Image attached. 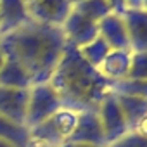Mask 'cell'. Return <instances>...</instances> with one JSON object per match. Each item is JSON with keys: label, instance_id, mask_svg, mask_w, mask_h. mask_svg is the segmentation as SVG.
I'll return each instance as SVG.
<instances>
[{"label": "cell", "instance_id": "obj_2", "mask_svg": "<svg viewBox=\"0 0 147 147\" xmlns=\"http://www.w3.org/2000/svg\"><path fill=\"white\" fill-rule=\"evenodd\" d=\"M49 83L55 90L61 106L75 113L97 111L100 102L111 94V82L97 67L90 66L73 45H66Z\"/></svg>", "mask_w": 147, "mask_h": 147}, {"label": "cell", "instance_id": "obj_1", "mask_svg": "<svg viewBox=\"0 0 147 147\" xmlns=\"http://www.w3.org/2000/svg\"><path fill=\"white\" fill-rule=\"evenodd\" d=\"M66 38L61 26L28 21L21 28L0 36V49L7 61L18 62L33 85L47 83L62 59Z\"/></svg>", "mask_w": 147, "mask_h": 147}, {"label": "cell", "instance_id": "obj_25", "mask_svg": "<svg viewBox=\"0 0 147 147\" xmlns=\"http://www.w3.org/2000/svg\"><path fill=\"white\" fill-rule=\"evenodd\" d=\"M5 55H4V52H2V49H0V69H2L4 67V64H5Z\"/></svg>", "mask_w": 147, "mask_h": 147}, {"label": "cell", "instance_id": "obj_10", "mask_svg": "<svg viewBox=\"0 0 147 147\" xmlns=\"http://www.w3.org/2000/svg\"><path fill=\"white\" fill-rule=\"evenodd\" d=\"M99 36L111 47V50H130L125 19L119 14L111 12L99 23Z\"/></svg>", "mask_w": 147, "mask_h": 147}, {"label": "cell", "instance_id": "obj_7", "mask_svg": "<svg viewBox=\"0 0 147 147\" xmlns=\"http://www.w3.org/2000/svg\"><path fill=\"white\" fill-rule=\"evenodd\" d=\"M61 30L64 33L66 43L76 47V49L90 43L94 38L99 36V24L87 19L85 16H82L75 9H71L69 16L61 24Z\"/></svg>", "mask_w": 147, "mask_h": 147}, {"label": "cell", "instance_id": "obj_11", "mask_svg": "<svg viewBox=\"0 0 147 147\" xmlns=\"http://www.w3.org/2000/svg\"><path fill=\"white\" fill-rule=\"evenodd\" d=\"M130 50L131 52H145L147 50V11H126L123 14Z\"/></svg>", "mask_w": 147, "mask_h": 147}, {"label": "cell", "instance_id": "obj_4", "mask_svg": "<svg viewBox=\"0 0 147 147\" xmlns=\"http://www.w3.org/2000/svg\"><path fill=\"white\" fill-rule=\"evenodd\" d=\"M61 100L55 94V90L50 87V83H38L30 88L28 97V107H26V121L24 125L28 128H33L40 125L42 121L49 119L54 113L61 109Z\"/></svg>", "mask_w": 147, "mask_h": 147}, {"label": "cell", "instance_id": "obj_28", "mask_svg": "<svg viewBox=\"0 0 147 147\" xmlns=\"http://www.w3.org/2000/svg\"><path fill=\"white\" fill-rule=\"evenodd\" d=\"M142 9L147 11V0H144V2H142Z\"/></svg>", "mask_w": 147, "mask_h": 147}, {"label": "cell", "instance_id": "obj_6", "mask_svg": "<svg viewBox=\"0 0 147 147\" xmlns=\"http://www.w3.org/2000/svg\"><path fill=\"white\" fill-rule=\"evenodd\" d=\"M24 5L33 21L50 26H61L73 9L69 0H24Z\"/></svg>", "mask_w": 147, "mask_h": 147}, {"label": "cell", "instance_id": "obj_16", "mask_svg": "<svg viewBox=\"0 0 147 147\" xmlns=\"http://www.w3.org/2000/svg\"><path fill=\"white\" fill-rule=\"evenodd\" d=\"M0 138L12 144L14 147H26L30 140V128L0 116Z\"/></svg>", "mask_w": 147, "mask_h": 147}, {"label": "cell", "instance_id": "obj_14", "mask_svg": "<svg viewBox=\"0 0 147 147\" xmlns=\"http://www.w3.org/2000/svg\"><path fill=\"white\" fill-rule=\"evenodd\" d=\"M116 100L123 111V116L130 130H133L138 125V121L144 116H147V99L135 95H116Z\"/></svg>", "mask_w": 147, "mask_h": 147}, {"label": "cell", "instance_id": "obj_8", "mask_svg": "<svg viewBox=\"0 0 147 147\" xmlns=\"http://www.w3.org/2000/svg\"><path fill=\"white\" fill-rule=\"evenodd\" d=\"M73 144H88V145H97V147H107L104 130L99 119L97 111H85L78 113V121L76 128L71 133L69 140Z\"/></svg>", "mask_w": 147, "mask_h": 147}, {"label": "cell", "instance_id": "obj_26", "mask_svg": "<svg viewBox=\"0 0 147 147\" xmlns=\"http://www.w3.org/2000/svg\"><path fill=\"white\" fill-rule=\"evenodd\" d=\"M0 147H14L12 144H9V142H5V140H2L0 138Z\"/></svg>", "mask_w": 147, "mask_h": 147}, {"label": "cell", "instance_id": "obj_23", "mask_svg": "<svg viewBox=\"0 0 147 147\" xmlns=\"http://www.w3.org/2000/svg\"><path fill=\"white\" fill-rule=\"evenodd\" d=\"M142 2H144V0H125L126 11H137V9H142Z\"/></svg>", "mask_w": 147, "mask_h": 147}, {"label": "cell", "instance_id": "obj_18", "mask_svg": "<svg viewBox=\"0 0 147 147\" xmlns=\"http://www.w3.org/2000/svg\"><path fill=\"white\" fill-rule=\"evenodd\" d=\"M76 12H80L82 16H85L87 19L94 21V23H100L106 16L111 14V7L107 5L106 0H83V2L73 5Z\"/></svg>", "mask_w": 147, "mask_h": 147}, {"label": "cell", "instance_id": "obj_9", "mask_svg": "<svg viewBox=\"0 0 147 147\" xmlns=\"http://www.w3.org/2000/svg\"><path fill=\"white\" fill-rule=\"evenodd\" d=\"M28 97H30V88H5V87H0V116H4V118L11 119L14 123L24 125Z\"/></svg>", "mask_w": 147, "mask_h": 147}, {"label": "cell", "instance_id": "obj_13", "mask_svg": "<svg viewBox=\"0 0 147 147\" xmlns=\"http://www.w3.org/2000/svg\"><path fill=\"white\" fill-rule=\"evenodd\" d=\"M130 64H131V50H111L99 66V73L111 83L121 82L128 78Z\"/></svg>", "mask_w": 147, "mask_h": 147}, {"label": "cell", "instance_id": "obj_5", "mask_svg": "<svg viewBox=\"0 0 147 147\" xmlns=\"http://www.w3.org/2000/svg\"><path fill=\"white\" fill-rule=\"evenodd\" d=\"M97 114H99L107 145L116 142L118 138H121L125 133L130 131V128L126 125V119L123 116V111H121L114 94H109L100 102V106L97 107Z\"/></svg>", "mask_w": 147, "mask_h": 147}, {"label": "cell", "instance_id": "obj_21", "mask_svg": "<svg viewBox=\"0 0 147 147\" xmlns=\"http://www.w3.org/2000/svg\"><path fill=\"white\" fill-rule=\"evenodd\" d=\"M107 147H147V137L130 130L128 133H125L121 138L109 144Z\"/></svg>", "mask_w": 147, "mask_h": 147}, {"label": "cell", "instance_id": "obj_12", "mask_svg": "<svg viewBox=\"0 0 147 147\" xmlns=\"http://www.w3.org/2000/svg\"><path fill=\"white\" fill-rule=\"evenodd\" d=\"M31 21L24 0H0V36Z\"/></svg>", "mask_w": 147, "mask_h": 147}, {"label": "cell", "instance_id": "obj_3", "mask_svg": "<svg viewBox=\"0 0 147 147\" xmlns=\"http://www.w3.org/2000/svg\"><path fill=\"white\" fill-rule=\"evenodd\" d=\"M76 121H78V113L61 107L49 119L30 128V135L47 142L50 147H61L69 140L71 133L75 131Z\"/></svg>", "mask_w": 147, "mask_h": 147}, {"label": "cell", "instance_id": "obj_24", "mask_svg": "<svg viewBox=\"0 0 147 147\" xmlns=\"http://www.w3.org/2000/svg\"><path fill=\"white\" fill-rule=\"evenodd\" d=\"M61 147H97V145H88V144H73V142H66Z\"/></svg>", "mask_w": 147, "mask_h": 147}, {"label": "cell", "instance_id": "obj_19", "mask_svg": "<svg viewBox=\"0 0 147 147\" xmlns=\"http://www.w3.org/2000/svg\"><path fill=\"white\" fill-rule=\"evenodd\" d=\"M111 94L114 95H135L147 99V80H121L111 83Z\"/></svg>", "mask_w": 147, "mask_h": 147}, {"label": "cell", "instance_id": "obj_20", "mask_svg": "<svg viewBox=\"0 0 147 147\" xmlns=\"http://www.w3.org/2000/svg\"><path fill=\"white\" fill-rule=\"evenodd\" d=\"M130 80H147V50L145 52H131L130 64Z\"/></svg>", "mask_w": 147, "mask_h": 147}, {"label": "cell", "instance_id": "obj_22", "mask_svg": "<svg viewBox=\"0 0 147 147\" xmlns=\"http://www.w3.org/2000/svg\"><path fill=\"white\" fill-rule=\"evenodd\" d=\"M106 2H107V5L111 7V12L119 14V16H123V14L126 12V4H125V0H106Z\"/></svg>", "mask_w": 147, "mask_h": 147}, {"label": "cell", "instance_id": "obj_15", "mask_svg": "<svg viewBox=\"0 0 147 147\" xmlns=\"http://www.w3.org/2000/svg\"><path fill=\"white\" fill-rule=\"evenodd\" d=\"M0 87L5 88H31L33 83L28 73L12 61H5L4 67L0 69Z\"/></svg>", "mask_w": 147, "mask_h": 147}, {"label": "cell", "instance_id": "obj_27", "mask_svg": "<svg viewBox=\"0 0 147 147\" xmlns=\"http://www.w3.org/2000/svg\"><path fill=\"white\" fill-rule=\"evenodd\" d=\"M80 2H83V0H69L71 5H76V4H80Z\"/></svg>", "mask_w": 147, "mask_h": 147}, {"label": "cell", "instance_id": "obj_17", "mask_svg": "<svg viewBox=\"0 0 147 147\" xmlns=\"http://www.w3.org/2000/svg\"><path fill=\"white\" fill-rule=\"evenodd\" d=\"M78 50H80L82 57H83L90 66H94V67L99 69V66L102 64V61L106 59V55L111 52V47H109L100 36H97V38H94L90 43L80 47Z\"/></svg>", "mask_w": 147, "mask_h": 147}]
</instances>
